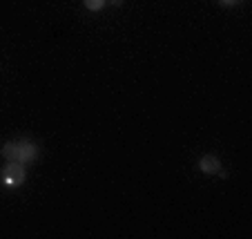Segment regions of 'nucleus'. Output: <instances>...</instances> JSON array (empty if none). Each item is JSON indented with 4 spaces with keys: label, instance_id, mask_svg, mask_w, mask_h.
Wrapping results in <instances>:
<instances>
[{
    "label": "nucleus",
    "instance_id": "f257e3e1",
    "mask_svg": "<svg viewBox=\"0 0 252 239\" xmlns=\"http://www.w3.org/2000/svg\"><path fill=\"white\" fill-rule=\"evenodd\" d=\"M36 154H38V150H36V145L29 139H14L2 145V157H5L7 161L27 163V161H33Z\"/></svg>",
    "mask_w": 252,
    "mask_h": 239
},
{
    "label": "nucleus",
    "instance_id": "f03ea898",
    "mask_svg": "<svg viewBox=\"0 0 252 239\" xmlns=\"http://www.w3.org/2000/svg\"><path fill=\"white\" fill-rule=\"evenodd\" d=\"M25 177H27V172H25L23 163H18V161H9L5 166V170H2V183L9 188L25 183Z\"/></svg>",
    "mask_w": 252,
    "mask_h": 239
},
{
    "label": "nucleus",
    "instance_id": "7ed1b4c3",
    "mask_svg": "<svg viewBox=\"0 0 252 239\" xmlns=\"http://www.w3.org/2000/svg\"><path fill=\"white\" fill-rule=\"evenodd\" d=\"M199 168L205 174H219L221 172V161L214 157V154H205V157H201Z\"/></svg>",
    "mask_w": 252,
    "mask_h": 239
},
{
    "label": "nucleus",
    "instance_id": "20e7f679",
    "mask_svg": "<svg viewBox=\"0 0 252 239\" xmlns=\"http://www.w3.org/2000/svg\"><path fill=\"white\" fill-rule=\"evenodd\" d=\"M105 2H107V0H83L85 9H90V11H100L105 7Z\"/></svg>",
    "mask_w": 252,
    "mask_h": 239
},
{
    "label": "nucleus",
    "instance_id": "39448f33",
    "mask_svg": "<svg viewBox=\"0 0 252 239\" xmlns=\"http://www.w3.org/2000/svg\"><path fill=\"white\" fill-rule=\"evenodd\" d=\"M221 2H223V5H239L241 0H221Z\"/></svg>",
    "mask_w": 252,
    "mask_h": 239
},
{
    "label": "nucleus",
    "instance_id": "423d86ee",
    "mask_svg": "<svg viewBox=\"0 0 252 239\" xmlns=\"http://www.w3.org/2000/svg\"><path fill=\"white\" fill-rule=\"evenodd\" d=\"M121 2H123V0H112V5H121Z\"/></svg>",
    "mask_w": 252,
    "mask_h": 239
}]
</instances>
